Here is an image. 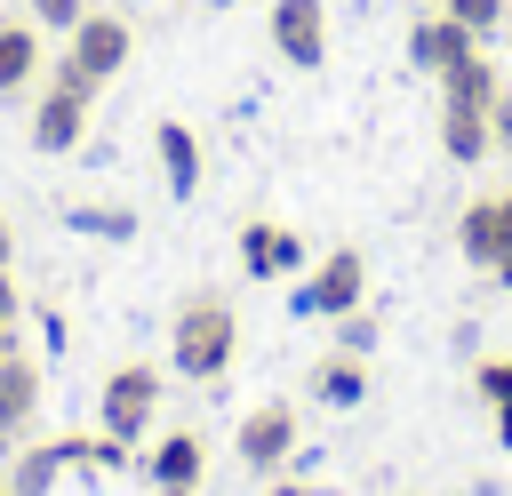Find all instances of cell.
<instances>
[{"label": "cell", "instance_id": "obj_1", "mask_svg": "<svg viewBox=\"0 0 512 496\" xmlns=\"http://www.w3.org/2000/svg\"><path fill=\"white\" fill-rule=\"evenodd\" d=\"M232 352H240V312H232L216 288L184 296L176 320H168V368H176L184 384H216V376L232 368Z\"/></svg>", "mask_w": 512, "mask_h": 496}, {"label": "cell", "instance_id": "obj_2", "mask_svg": "<svg viewBox=\"0 0 512 496\" xmlns=\"http://www.w3.org/2000/svg\"><path fill=\"white\" fill-rule=\"evenodd\" d=\"M128 56H136V32H128V16H112V8H88L72 32H64V72L72 80H88V88H104V80H120L128 72Z\"/></svg>", "mask_w": 512, "mask_h": 496}, {"label": "cell", "instance_id": "obj_3", "mask_svg": "<svg viewBox=\"0 0 512 496\" xmlns=\"http://www.w3.org/2000/svg\"><path fill=\"white\" fill-rule=\"evenodd\" d=\"M88 112H96V88L88 80H72L64 64L48 72V88H40V104H32V152H48V160H64V152H80L88 144Z\"/></svg>", "mask_w": 512, "mask_h": 496}, {"label": "cell", "instance_id": "obj_4", "mask_svg": "<svg viewBox=\"0 0 512 496\" xmlns=\"http://www.w3.org/2000/svg\"><path fill=\"white\" fill-rule=\"evenodd\" d=\"M352 304H368V256H360V248H328V256L296 280V296H288L296 320H344Z\"/></svg>", "mask_w": 512, "mask_h": 496}, {"label": "cell", "instance_id": "obj_5", "mask_svg": "<svg viewBox=\"0 0 512 496\" xmlns=\"http://www.w3.org/2000/svg\"><path fill=\"white\" fill-rule=\"evenodd\" d=\"M152 416H160V368L152 360H120L104 376V392H96V432H112V440L136 448Z\"/></svg>", "mask_w": 512, "mask_h": 496}, {"label": "cell", "instance_id": "obj_6", "mask_svg": "<svg viewBox=\"0 0 512 496\" xmlns=\"http://www.w3.org/2000/svg\"><path fill=\"white\" fill-rule=\"evenodd\" d=\"M296 400H256L240 424H232V456L264 480V472H288V456H296Z\"/></svg>", "mask_w": 512, "mask_h": 496}, {"label": "cell", "instance_id": "obj_7", "mask_svg": "<svg viewBox=\"0 0 512 496\" xmlns=\"http://www.w3.org/2000/svg\"><path fill=\"white\" fill-rule=\"evenodd\" d=\"M264 40L280 48V64H296V72H320V64H328V0H272V16H264Z\"/></svg>", "mask_w": 512, "mask_h": 496}, {"label": "cell", "instance_id": "obj_8", "mask_svg": "<svg viewBox=\"0 0 512 496\" xmlns=\"http://www.w3.org/2000/svg\"><path fill=\"white\" fill-rule=\"evenodd\" d=\"M504 232H512V192H480V200H464V216H456V248H464V264L496 272Z\"/></svg>", "mask_w": 512, "mask_h": 496}, {"label": "cell", "instance_id": "obj_9", "mask_svg": "<svg viewBox=\"0 0 512 496\" xmlns=\"http://www.w3.org/2000/svg\"><path fill=\"white\" fill-rule=\"evenodd\" d=\"M240 272H248V280H296V272H304V240H296L288 224L256 216V224H240Z\"/></svg>", "mask_w": 512, "mask_h": 496}, {"label": "cell", "instance_id": "obj_10", "mask_svg": "<svg viewBox=\"0 0 512 496\" xmlns=\"http://www.w3.org/2000/svg\"><path fill=\"white\" fill-rule=\"evenodd\" d=\"M472 48H480V40H472L448 8H424V16L408 24V64H416V72H432V80H440L456 56H472Z\"/></svg>", "mask_w": 512, "mask_h": 496}, {"label": "cell", "instance_id": "obj_11", "mask_svg": "<svg viewBox=\"0 0 512 496\" xmlns=\"http://www.w3.org/2000/svg\"><path fill=\"white\" fill-rule=\"evenodd\" d=\"M152 160H160V176H168L176 200H192L200 176H208V152H200V136L184 120H152Z\"/></svg>", "mask_w": 512, "mask_h": 496}, {"label": "cell", "instance_id": "obj_12", "mask_svg": "<svg viewBox=\"0 0 512 496\" xmlns=\"http://www.w3.org/2000/svg\"><path fill=\"white\" fill-rule=\"evenodd\" d=\"M32 416H40V360L16 344V352H0V440H24Z\"/></svg>", "mask_w": 512, "mask_h": 496}, {"label": "cell", "instance_id": "obj_13", "mask_svg": "<svg viewBox=\"0 0 512 496\" xmlns=\"http://www.w3.org/2000/svg\"><path fill=\"white\" fill-rule=\"evenodd\" d=\"M152 488H200V472H208V440L192 432V424H176V432H160L152 440Z\"/></svg>", "mask_w": 512, "mask_h": 496}, {"label": "cell", "instance_id": "obj_14", "mask_svg": "<svg viewBox=\"0 0 512 496\" xmlns=\"http://www.w3.org/2000/svg\"><path fill=\"white\" fill-rule=\"evenodd\" d=\"M40 24L32 16H0V96H24L40 80Z\"/></svg>", "mask_w": 512, "mask_h": 496}, {"label": "cell", "instance_id": "obj_15", "mask_svg": "<svg viewBox=\"0 0 512 496\" xmlns=\"http://www.w3.org/2000/svg\"><path fill=\"white\" fill-rule=\"evenodd\" d=\"M496 88H504V72H496L488 48H472V56H456L440 72V104H496Z\"/></svg>", "mask_w": 512, "mask_h": 496}, {"label": "cell", "instance_id": "obj_16", "mask_svg": "<svg viewBox=\"0 0 512 496\" xmlns=\"http://www.w3.org/2000/svg\"><path fill=\"white\" fill-rule=\"evenodd\" d=\"M440 152L448 160H488L496 144H488V104H440Z\"/></svg>", "mask_w": 512, "mask_h": 496}, {"label": "cell", "instance_id": "obj_17", "mask_svg": "<svg viewBox=\"0 0 512 496\" xmlns=\"http://www.w3.org/2000/svg\"><path fill=\"white\" fill-rule=\"evenodd\" d=\"M312 400H320V408H360V400H368V360H360V352H328V360L312 368Z\"/></svg>", "mask_w": 512, "mask_h": 496}, {"label": "cell", "instance_id": "obj_18", "mask_svg": "<svg viewBox=\"0 0 512 496\" xmlns=\"http://www.w3.org/2000/svg\"><path fill=\"white\" fill-rule=\"evenodd\" d=\"M64 224L88 232V240H136V208H112V200H72Z\"/></svg>", "mask_w": 512, "mask_h": 496}, {"label": "cell", "instance_id": "obj_19", "mask_svg": "<svg viewBox=\"0 0 512 496\" xmlns=\"http://www.w3.org/2000/svg\"><path fill=\"white\" fill-rule=\"evenodd\" d=\"M64 472H72V456H64V440H40V448H24V456H16V472H8V480H16L24 496H48V488H56Z\"/></svg>", "mask_w": 512, "mask_h": 496}, {"label": "cell", "instance_id": "obj_20", "mask_svg": "<svg viewBox=\"0 0 512 496\" xmlns=\"http://www.w3.org/2000/svg\"><path fill=\"white\" fill-rule=\"evenodd\" d=\"M328 328H336V352H360V360H368V352H376V336H384V320H376L368 304H352V312H344V320H328Z\"/></svg>", "mask_w": 512, "mask_h": 496}, {"label": "cell", "instance_id": "obj_21", "mask_svg": "<svg viewBox=\"0 0 512 496\" xmlns=\"http://www.w3.org/2000/svg\"><path fill=\"white\" fill-rule=\"evenodd\" d=\"M448 16H456V24L472 32V40H488V32H496V24L512 16V0H448Z\"/></svg>", "mask_w": 512, "mask_h": 496}, {"label": "cell", "instance_id": "obj_22", "mask_svg": "<svg viewBox=\"0 0 512 496\" xmlns=\"http://www.w3.org/2000/svg\"><path fill=\"white\" fill-rule=\"evenodd\" d=\"M472 392H480L488 408H496V400H512V352H496V360H480V368H472Z\"/></svg>", "mask_w": 512, "mask_h": 496}, {"label": "cell", "instance_id": "obj_23", "mask_svg": "<svg viewBox=\"0 0 512 496\" xmlns=\"http://www.w3.org/2000/svg\"><path fill=\"white\" fill-rule=\"evenodd\" d=\"M24 16H32L40 32H72V24L88 16V0H24Z\"/></svg>", "mask_w": 512, "mask_h": 496}, {"label": "cell", "instance_id": "obj_24", "mask_svg": "<svg viewBox=\"0 0 512 496\" xmlns=\"http://www.w3.org/2000/svg\"><path fill=\"white\" fill-rule=\"evenodd\" d=\"M488 144L496 152H512V80L496 88V104H488Z\"/></svg>", "mask_w": 512, "mask_h": 496}, {"label": "cell", "instance_id": "obj_25", "mask_svg": "<svg viewBox=\"0 0 512 496\" xmlns=\"http://www.w3.org/2000/svg\"><path fill=\"white\" fill-rule=\"evenodd\" d=\"M0 304H8V312H24V296H16V272H8V264H0Z\"/></svg>", "mask_w": 512, "mask_h": 496}, {"label": "cell", "instance_id": "obj_26", "mask_svg": "<svg viewBox=\"0 0 512 496\" xmlns=\"http://www.w3.org/2000/svg\"><path fill=\"white\" fill-rule=\"evenodd\" d=\"M16 320H24V312H8V304H0V352H16Z\"/></svg>", "mask_w": 512, "mask_h": 496}, {"label": "cell", "instance_id": "obj_27", "mask_svg": "<svg viewBox=\"0 0 512 496\" xmlns=\"http://www.w3.org/2000/svg\"><path fill=\"white\" fill-rule=\"evenodd\" d=\"M496 288H512V232H504V256H496V272H488Z\"/></svg>", "mask_w": 512, "mask_h": 496}, {"label": "cell", "instance_id": "obj_28", "mask_svg": "<svg viewBox=\"0 0 512 496\" xmlns=\"http://www.w3.org/2000/svg\"><path fill=\"white\" fill-rule=\"evenodd\" d=\"M0 264H16V224L0 216Z\"/></svg>", "mask_w": 512, "mask_h": 496}, {"label": "cell", "instance_id": "obj_29", "mask_svg": "<svg viewBox=\"0 0 512 496\" xmlns=\"http://www.w3.org/2000/svg\"><path fill=\"white\" fill-rule=\"evenodd\" d=\"M496 440L512 448V400H496Z\"/></svg>", "mask_w": 512, "mask_h": 496}, {"label": "cell", "instance_id": "obj_30", "mask_svg": "<svg viewBox=\"0 0 512 496\" xmlns=\"http://www.w3.org/2000/svg\"><path fill=\"white\" fill-rule=\"evenodd\" d=\"M272 496H320V488H312V480H280Z\"/></svg>", "mask_w": 512, "mask_h": 496}, {"label": "cell", "instance_id": "obj_31", "mask_svg": "<svg viewBox=\"0 0 512 496\" xmlns=\"http://www.w3.org/2000/svg\"><path fill=\"white\" fill-rule=\"evenodd\" d=\"M152 496H200V488H152Z\"/></svg>", "mask_w": 512, "mask_h": 496}, {"label": "cell", "instance_id": "obj_32", "mask_svg": "<svg viewBox=\"0 0 512 496\" xmlns=\"http://www.w3.org/2000/svg\"><path fill=\"white\" fill-rule=\"evenodd\" d=\"M0 496H24V488H16V480H0Z\"/></svg>", "mask_w": 512, "mask_h": 496}, {"label": "cell", "instance_id": "obj_33", "mask_svg": "<svg viewBox=\"0 0 512 496\" xmlns=\"http://www.w3.org/2000/svg\"><path fill=\"white\" fill-rule=\"evenodd\" d=\"M200 8H232V0H200Z\"/></svg>", "mask_w": 512, "mask_h": 496}, {"label": "cell", "instance_id": "obj_34", "mask_svg": "<svg viewBox=\"0 0 512 496\" xmlns=\"http://www.w3.org/2000/svg\"><path fill=\"white\" fill-rule=\"evenodd\" d=\"M424 8H448V0H424Z\"/></svg>", "mask_w": 512, "mask_h": 496}]
</instances>
